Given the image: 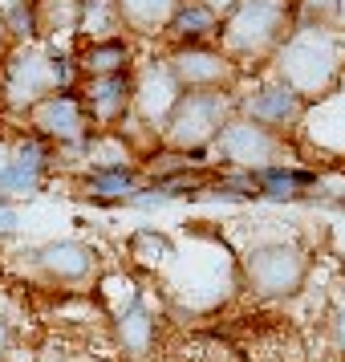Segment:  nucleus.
I'll return each mask as SVG.
<instances>
[{
    "label": "nucleus",
    "instance_id": "10",
    "mask_svg": "<svg viewBox=\"0 0 345 362\" xmlns=\"http://www.w3.org/2000/svg\"><path fill=\"white\" fill-rule=\"evenodd\" d=\"M78 94H82V102H85L90 122L102 127V131H114V127H122V122H131V115H134V78H131V69H126V74L85 78Z\"/></svg>",
    "mask_w": 345,
    "mask_h": 362
},
{
    "label": "nucleus",
    "instance_id": "28",
    "mask_svg": "<svg viewBox=\"0 0 345 362\" xmlns=\"http://www.w3.org/2000/svg\"><path fill=\"white\" fill-rule=\"evenodd\" d=\"M337 17H341V21H345V0H337Z\"/></svg>",
    "mask_w": 345,
    "mask_h": 362
},
{
    "label": "nucleus",
    "instance_id": "25",
    "mask_svg": "<svg viewBox=\"0 0 345 362\" xmlns=\"http://www.w3.org/2000/svg\"><path fill=\"white\" fill-rule=\"evenodd\" d=\"M203 4H207L212 13H228V8H236V4H240V0H203Z\"/></svg>",
    "mask_w": 345,
    "mask_h": 362
},
{
    "label": "nucleus",
    "instance_id": "18",
    "mask_svg": "<svg viewBox=\"0 0 345 362\" xmlns=\"http://www.w3.org/2000/svg\"><path fill=\"white\" fill-rule=\"evenodd\" d=\"M256 180H260V199H301L309 187H317V175L313 171H280V167H264L256 171Z\"/></svg>",
    "mask_w": 345,
    "mask_h": 362
},
{
    "label": "nucleus",
    "instance_id": "16",
    "mask_svg": "<svg viewBox=\"0 0 345 362\" xmlns=\"http://www.w3.org/2000/svg\"><path fill=\"white\" fill-rule=\"evenodd\" d=\"M114 8L126 29H134V33H159V29L171 25L179 0H114Z\"/></svg>",
    "mask_w": 345,
    "mask_h": 362
},
{
    "label": "nucleus",
    "instance_id": "23",
    "mask_svg": "<svg viewBox=\"0 0 345 362\" xmlns=\"http://www.w3.org/2000/svg\"><path fill=\"white\" fill-rule=\"evenodd\" d=\"M13 354V317L0 310V362H8Z\"/></svg>",
    "mask_w": 345,
    "mask_h": 362
},
{
    "label": "nucleus",
    "instance_id": "17",
    "mask_svg": "<svg viewBox=\"0 0 345 362\" xmlns=\"http://www.w3.org/2000/svg\"><path fill=\"white\" fill-rule=\"evenodd\" d=\"M215 29H219V17H215L203 0H179L175 17H171V25H167V33L175 37V41H187V45L212 37Z\"/></svg>",
    "mask_w": 345,
    "mask_h": 362
},
{
    "label": "nucleus",
    "instance_id": "14",
    "mask_svg": "<svg viewBox=\"0 0 345 362\" xmlns=\"http://www.w3.org/2000/svg\"><path fill=\"white\" fill-rule=\"evenodd\" d=\"M82 187H85V196L98 199V204H126L143 187V175L131 163L126 167H90L82 175Z\"/></svg>",
    "mask_w": 345,
    "mask_h": 362
},
{
    "label": "nucleus",
    "instance_id": "11",
    "mask_svg": "<svg viewBox=\"0 0 345 362\" xmlns=\"http://www.w3.org/2000/svg\"><path fill=\"white\" fill-rule=\"evenodd\" d=\"M171 78L179 82V90H219L231 82L236 62L219 49H199V45H183L167 57Z\"/></svg>",
    "mask_w": 345,
    "mask_h": 362
},
{
    "label": "nucleus",
    "instance_id": "27",
    "mask_svg": "<svg viewBox=\"0 0 345 362\" xmlns=\"http://www.w3.org/2000/svg\"><path fill=\"white\" fill-rule=\"evenodd\" d=\"M8 155H13V143L0 139V175H4V167H8Z\"/></svg>",
    "mask_w": 345,
    "mask_h": 362
},
{
    "label": "nucleus",
    "instance_id": "12",
    "mask_svg": "<svg viewBox=\"0 0 345 362\" xmlns=\"http://www.w3.org/2000/svg\"><path fill=\"white\" fill-rule=\"evenodd\" d=\"M301 115H305V98H301L296 90H289L284 82L264 86V90H256V94L244 102L248 122H256V127H264V131H272V134L284 131V127H293Z\"/></svg>",
    "mask_w": 345,
    "mask_h": 362
},
{
    "label": "nucleus",
    "instance_id": "20",
    "mask_svg": "<svg viewBox=\"0 0 345 362\" xmlns=\"http://www.w3.org/2000/svg\"><path fill=\"white\" fill-rule=\"evenodd\" d=\"M126 248H131L143 264H167L171 252H175L171 236H163V232H155V228H138L131 240H126Z\"/></svg>",
    "mask_w": 345,
    "mask_h": 362
},
{
    "label": "nucleus",
    "instance_id": "9",
    "mask_svg": "<svg viewBox=\"0 0 345 362\" xmlns=\"http://www.w3.org/2000/svg\"><path fill=\"white\" fill-rule=\"evenodd\" d=\"M53 167H57V147L37 139L33 131L13 143V155H8V167L0 175V196L4 199H33L41 196V187L49 183Z\"/></svg>",
    "mask_w": 345,
    "mask_h": 362
},
{
    "label": "nucleus",
    "instance_id": "15",
    "mask_svg": "<svg viewBox=\"0 0 345 362\" xmlns=\"http://www.w3.org/2000/svg\"><path fill=\"white\" fill-rule=\"evenodd\" d=\"M82 78H102V74H126L131 69V41L122 33L102 37V41H85L78 53Z\"/></svg>",
    "mask_w": 345,
    "mask_h": 362
},
{
    "label": "nucleus",
    "instance_id": "3",
    "mask_svg": "<svg viewBox=\"0 0 345 362\" xmlns=\"http://www.w3.org/2000/svg\"><path fill=\"white\" fill-rule=\"evenodd\" d=\"M277 66H280V82L305 98L309 90H321V86L333 82V74H337V45L321 29H301L296 37H289L280 45Z\"/></svg>",
    "mask_w": 345,
    "mask_h": 362
},
{
    "label": "nucleus",
    "instance_id": "24",
    "mask_svg": "<svg viewBox=\"0 0 345 362\" xmlns=\"http://www.w3.org/2000/svg\"><path fill=\"white\" fill-rule=\"evenodd\" d=\"M333 346L345 350V305H337V313H333Z\"/></svg>",
    "mask_w": 345,
    "mask_h": 362
},
{
    "label": "nucleus",
    "instance_id": "7",
    "mask_svg": "<svg viewBox=\"0 0 345 362\" xmlns=\"http://www.w3.org/2000/svg\"><path fill=\"white\" fill-rule=\"evenodd\" d=\"M207 155L236 167V171H264V167L277 163L284 151H280V139L272 131H264V127L248 122V118H231L228 127L215 134Z\"/></svg>",
    "mask_w": 345,
    "mask_h": 362
},
{
    "label": "nucleus",
    "instance_id": "4",
    "mask_svg": "<svg viewBox=\"0 0 345 362\" xmlns=\"http://www.w3.org/2000/svg\"><path fill=\"white\" fill-rule=\"evenodd\" d=\"M280 29H284V13L272 0H240L231 8L228 25H224V53L231 62L236 57H260V53L280 45Z\"/></svg>",
    "mask_w": 345,
    "mask_h": 362
},
{
    "label": "nucleus",
    "instance_id": "26",
    "mask_svg": "<svg viewBox=\"0 0 345 362\" xmlns=\"http://www.w3.org/2000/svg\"><path fill=\"white\" fill-rule=\"evenodd\" d=\"M41 362H90V358H78V354H57V350H49Z\"/></svg>",
    "mask_w": 345,
    "mask_h": 362
},
{
    "label": "nucleus",
    "instance_id": "6",
    "mask_svg": "<svg viewBox=\"0 0 345 362\" xmlns=\"http://www.w3.org/2000/svg\"><path fill=\"white\" fill-rule=\"evenodd\" d=\"M25 115H29V131L37 139L53 143V147H73V143H82L85 134L94 131L78 90H53L37 106H29Z\"/></svg>",
    "mask_w": 345,
    "mask_h": 362
},
{
    "label": "nucleus",
    "instance_id": "19",
    "mask_svg": "<svg viewBox=\"0 0 345 362\" xmlns=\"http://www.w3.org/2000/svg\"><path fill=\"white\" fill-rule=\"evenodd\" d=\"M4 37L13 45H37L41 37V13H37V0H13L4 8Z\"/></svg>",
    "mask_w": 345,
    "mask_h": 362
},
{
    "label": "nucleus",
    "instance_id": "5",
    "mask_svg": "<svg viewBox=\"0 0 345 362\" xmlns=\"http://www.w3.org/2000/svg\"><path fill=\"white\" fill-rule=\"evenodd\" d=\"M53 62H49V45H13L4 74H0V98L8 110H29L37 102L53 94Z\"/></svg>",
    "mask_w": 345,
    "mask_h": 362
},
{
    "label": "nucleus",
    "instance_id": "2",
    "mask_svg": "<svg viewBox=\"0 0 345 362\" xmlns=\"http://www.w3.org/2000/svg\"><path fill=\"white\" fill-rule=\"evenodd\" d=\"M305 277H309V261H305L301 245H293V240H260V245H248L244 281L256 297H264V301H284V297L301 293Z\"/></svg>",
    "mask_w": 345,
    "mask_h": 362
},
{
    "label": "nucleus",
    "instance_id": "21",
    "mask_svg": "<svg viewBox=\"0 0 345 362\" xmlns=\"http://www.w3.org/2000/svg\"><path fill=\"white\" fill-rule=\"evenodd\" d=\"M215 196H224V199H248V196H260V180H256V171H224V175H215L212 183Z\"/></svg>",
    "mask_w": 345,
    "mask_h": 362
},
{
    "label": "nucleus",
    "instance_id": "13",
    "mask_svg": "<svg viewBox=\"0 0 345 362\" xmlns=\"http://www.w3.org/2000/svg\"><path fill=\"white\" fill-rule=\"evenodd\" d=\"M114 338L131 358H143L155 346V313H150V305L143 297L131 301V305H122V310H114Z\"/></svg>",
    "mask_w": 345,
    "mask_h": 362
},
{
    "label": "nucleus",
    "instance_id": "1",
    "mask_svg": "<svg viewBox=\"0 0 345 362\" xmlns=\"http://www.w3.org/2000/svg\"><path fill=\"white\" fill-rule=\"evenodd\" d=\"M231 122V98L224 90H183L179 102L163 118L159 134L167 139L171 151L203 155L215 143V134Z\"/></svg>",
    "mask_w": 345,
    "mask_h": 362
},
{
    "label": "nucleus",
    "instance_id": "22",
    "mask_svg": "<svg viewBox=\"0 0 345 362\" xmlns=\"http://www.w3.org/2000/svg\"><path fill=\"white\" fill-rule=\"evenodd\" d=\"M17 232H20V212H17V204L0 196V236H17Z\"/></svg>",
    "mask_w": 345,
    "mask_h": 362
},
{
    "label": "nucleus",
    "instance_id": "8",
    "mask_svg": "<svg viewBox=\"0 0 345 362\" xmlns=\"http://www.w3.org/2000/svg\"><path fill=\"white\" fill-rule=\"evenodd\" d=\"M29 264L41 281L49 285H90L98 277V248L78 236H61V240H45L29 252Z\"/></svg>",
    "mask_w": 345,
    "mask_h": 362
}]
</instances>
